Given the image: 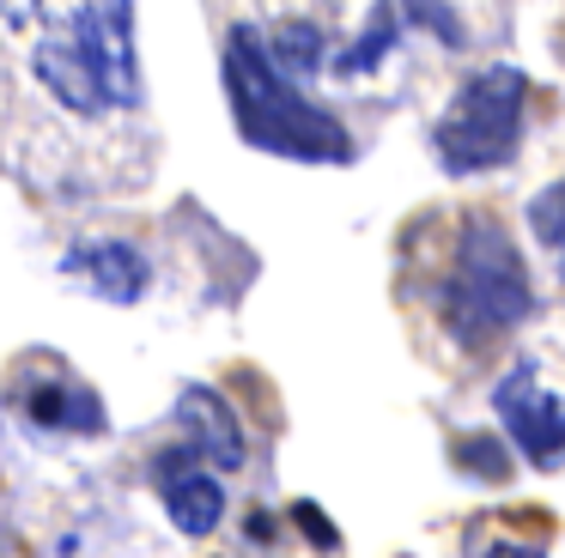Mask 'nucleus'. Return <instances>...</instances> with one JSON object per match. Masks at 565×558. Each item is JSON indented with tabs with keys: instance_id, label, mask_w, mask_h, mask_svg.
<instances>
[{
	"instance_id": "nucleus-1",
	"label": "nucleus",
	"mask_w": 565,
	"mask_h": 558,
	"mask_svg": "<svg viewBox=\"0 0 565 558\" xmlns=\"http://www.w3.org/2000/svg\"><path fill=\"white\" fill-rule=\"evenodd\" d=\"M220 79L232 97V121L256 152L298 158V164H347L353 158V133L329 116L322 104H310L298 92V79H286L268 55V36H256L249 24H232L220 55Z\"/></svg>"
},
{
	"instance_id": "nucleus-2",
	"label": "nucleus",
	"mask_w": 565,
	"mask_h": 558,
	"mask_svg": "<svg viewBox=\"0 0 565 558\" xmlns=\"http://www.w3.org/2000/svg\"><path fill=\"white\" fill-rule=\"evenodd\" d=\"M529 315V267L516 255L511 230L499 218L475 213L456 237V267H450V291H444V322L462 346L504 334Z\"/></svg>"
},
{
	"instance_id": "nucleus-3",
	"label": "nucleus",
	"mask_w": 565,
	"mask_h": 558,
	"mask_svg": "<svg viewBox=\"0 0 565 558\" xmlns=\"http://www.w3.org/2000/svg\"><path fill=\"white\" fill-rule=\"evenodd\" d=\"M529 116V73L523 67H480L462 92L450 97V109L431 128V158L450 176H487V170L511 164L516 140H523Z\"/></svg>"
},
{
	"instance_id": "nucleus-4",
	"label": "nucleus",
	"mask_w": 565,
	"mask_h": 558,
	"mask_svg": "<svg viewBox=\"0 0 565 558\" xmlns=\"http://www.w3.org/2000/svg\"><path fill=\"white\" fill-rule=\"evenodd\" d=\"M74 55L86 61L104 109L140 104V49H135V0H79L74 19L62 24Z\"/></svg>"
},
{
	"instance_id": "nucleus-5",
	"label": "nucleus",
	"mask_w": 565,
	"mask_h": 558,
	"mask_svg": "<svg viewBox=\"0 0 565 558\" xmlns=\"http://www.w3.org/2000/svg\"><path fill=\"white\" fill-rule=\"evenodd\" d=\"M492 407H499L511 443L523 449L535 468H553V461L565 455V395H553V388L535 383V364H516L499 383Z\"/></svg>"
},
{
	"instance_id": "nucleus-6",
	"label": "nucleus",
	"mask_w": 565,
	"mask_h": 558,
	"mask_svg": "<svg viewBox=\"0 0 565 558\" xmlns=\"http://www.w3.org/2000/svg\"><path fill=\"white\" fill-rule=\"evenodd\" d=\"M62 273H74L92 298L104 303H140L152 286V261L135 249L128 237H92V243H74L62 255Z\"/></svg>"
},
{
	"instance_id": "nucleus-7",
	"label": "nucleus",
	"mask_w": 565,
	"mask_h": 558,
	"mask_svg": "<svg viewBox=\"0 0 565 558\" xmlns=\"http://www.w3.org/2000/svg\"><path fill=\"white\" fill-rule=\"evenodd\" d=\"M177 419H183L189 443H195V449H201V455H207L220 473L244 468V455H249V443H244V425H237L232 400H225L220 388H207V383H189V388H183V400H177Z\"/></svg>"
},
{
	"instance_id": "nucleus-8",
	"label": "nucleus",
	"mask_w": 565,
	"mask_h": 558,
	"mask_svg": "<svg viewBox=\"0 0 565 558\" xmlns=\"http://www.w3.org/2000/svg\"><path fill=\"white\" fill-rule=\"evenodd\" d=\"M164 516L201 540L225 522V485L213 473H177V480H164Z\"/></svg>"
},
{
	"instance_id": "nucleus-9",
	"label": "nucleus",
	"mask_w": 565,
	"mask_h": 558,
	"mask_svg": "<svg viewBox=\"0 0 565 558\" xmlns=\"http://www.w3.org/2000/svg\"><path fill=\"white\" fill-rule=\"evenodd\" d=\"M25 412L38 425H55V431H98V425H104L98 395H92V388H79L74 376H67V383H55V388H43V395H25Z\"/></svg>"
},
{
	"instance_id": "nucleus-10",
	"label": "nucleus",
	"mask_w": 565,
	"mask_h": 558,
	"mask_svg": "<svg viewBox=\"0 0 565 558\" xmlns=\"http://www.w3.org/2000/svg\"><path fill=\"white\" fill-rule=\"evenodd\" d=\"M395 36H402V7H395V0H377V7H371V24L353 36V49L334 55V73H341V79H365V73L395 49Z\"/></svg>"
},
{
	"instance_id": "nucleus-11",
	"label": "nucleus",
	"mask_w": 565,
	"mask_h": 558,
	"mask_svg": "<svg viewBox=\"0 0 565 558\" xmlns=\"http://www.w3.org/2000/svg\"><path fill=\"white\" fill-rule=\"evenodd\" d=\"M268 55L286 79H310V73L322 67V31L310 19H280L268 31Z\"/></svg>"
},
{
	"instance_id": "nucleus-12",
	"label": "nucleus",
	"mask_w": 565,
	"mask_h": 558,
	"mask_svg": "<svg viewBox=\"0 0 565 558\" xmlns=\"http://www.w3.org/2000/svg\"><path fill=\"white\" fill-rule=\"evenodd\" d=\"M402 19H407V24H419V31H431L444 49H468V24L456 19V12L444 7V0H402Z\"/></svg>"
},
{
	"instance_id": "nucleus-13",
	"label": "nucleus",
	"mask_w": 565,
	"mask_h": 558,
	"mask_svg": "<svg viewBox=\"0 0 565 558\" xmlns=\"http://www.w3.org/2000/svg\"><path fill=\"white\" fill-rule=\"evenodd\" d=\"M529 230H535L547 249H565V182H547V189L529 201Z\"/></svg>"
},
{
	"instance_id": "nucleus-14",
	"label": "nucleus",
	"mask_w": 565,
	"mask_h": 558,
	"mask_svg": "<svg viewBox=\"0 0 565 558\" xmlns=\"http://www.w3.org/2000/svg\"><path fill=\"white\" fill-rule=\"evenodd\" d=\"M456 461L475 468L480 480H504V473H511V461H504V449L492 443V437H462V443H456Z\"/></svg>"
},
{
	"instance_id": "nucleus-15",
	"label": "nucleus",
	"mask_w": 565,
	"mask_h": 558,
	"mask_svg": "<svg viewBox=\"0 0 565 558\" xmlns=\"http://www.w3.org/2000/svg\"><path fill=\"white\" fill-rule=\"evenodd\" d=\"M0 19H7V24H38L43 19V0H0Z\"/></svg>"
},
{
	"instance_id": "nucleus-16",
	"label": "nucleus",
	"mask_w": 565,
	"mask_h": 558,
	"mask_svg": "<svg viewBox=\"0 0 565 558\" xmlns=\"http://www.w3.org/2000/svg\"><path fill=\"white\" fill-rule=\"evenodd\" d=\"M492 558H541V552H516V546H499Z\"/></svg>"
}]
</instances>
